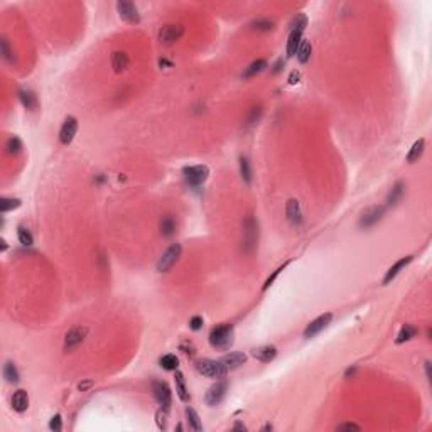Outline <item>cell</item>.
Instances as JSON below:
<instances>
[{"instance_id": "obj_1", "label": "cell", "mask_w": 432, "mask_h": 432, "mask_svg": "<svg viewBox=\"0 0 432 432\" xmlns=\"http://www.w3.org/2000/svg\"><path fill=\"white\" fill-rule=\"evenodd\" d=\"M233 341H235V329L232 324H219L210 332V345L216 349L225 351L233 345Z\"/></svg>"}, {"instance_id": "obj_2", "label": "cell", "mask_w": 432, "mask_h": 432, "mask_svg": "<svg viewBox=\"0 0 432 432\" xmlns=\"http://www.w3.org/2000/svg\"><path fill=\"white\" fill-rule=\"evenodd\" d=\"M196 370L199 371L203 377L208 378H225L226 373H228V368L223 365L221 360H210V358H203L198 360L194 363Z\"/></svg>"}, {"instance_id": "obj_3", "label": "cell", "mask_w": 432, "mask_h": 432, "mask_svg": "<svg viewBox=\"0 0 432 432\" xmlns=\"http://www.w3.org/2000/svg\"><path fill=\"white\" fill-rule=\"evenodd\" d=\"M243 250L247 253H252L258 242V223L252 215L247 216L245 225H243Z\"/></svg>"}, {"instance_id": "obj_4", "label": "cell", "mask_w": 432, "mask_h": 432, "mask_svg": "<svg viewBox=\"0 0 432 432\" xmlns=\"http://www.w3.org/2000/svg\"><path fill=\"white\" fill-rule=\"evenodd\" d=\"M385 211H387V206H383V204H380V206H370L360 216L358 226L361 230L371 228V226H375L377 223L382 221V218L385 216Z\"/></svg>"}, {"instance_id": "obj_5", "label": "cell", "mask_w": 432, "mask_h": 432, "mask_svg": "<svg viewBox=\"0 0 432 432\" xmlns=\"http://www.w3.org/2000/svg\"><path fill=\"white\" fill-rule=\"evenodd\" d=\"M181 253H183V247H181L179 243H172V245L169 247L164 253H162V257L159 258L157 270L159 272H169L176 265V262L179 260Z\"/></svg>"}, {"instance_id": "obj_6", "label": "cell", "mask_w": 432, "mask_h": 432, "mask_svg": "<svg viewBox=\"0 0 432 432\" xmlns=\"http://www.w3.org/2000/svg\"><path fill=\"white\" fill-rule=\"evenodd\" d=\"M183 174L189 186H201L210 176V169L208 166H189L183 169Z\"/></svg>"}, {"instance_id": "obj_7", "label": "cell", "mask_w": 432, "mask_h": 432, "mask_svg": "<svg viewBox=\"0 0 432 432\" xmlns=\"http://www.w3.org/2000/svg\"><path fill=\"white\" fill-rule=\"evenodd\" d=\"M86 334H88L86 326H74V328L69 329L65 338V351L68 353V351H73L74 348H78V346L84 341Z\"/></svg>"}, {"instance_id": "obj_8", "label": "cell", "mask_w": 432, "mask_h": 432, "mask_svg": "<svg viewBox=\"0 0 432 432\" xmlns=\"http://www.w3.org/2000/svg\"><path fill=\"white\" fill-rule=\"evenodd\" d=\"M116 10H118V16L122 20L129 24H139L140 22V14L139 9H137L135 3L132 2H127V0H120L116 3Z\"/></svg>"}, {"instance_id": "obj_9", "label": "cell", "mask_w": 432, "mask_h": 432, "mask_svg": "<svg viewBox=\"0 0 432 432\" xmlns=\"http://www.w3.org/2000/svg\"><path fill=\"white\" fill-rule=\"evenodd\" d=\"M226 390H228V382L226 380L216 382L215 385H211V387L208 388L206 395H204V400H206V403L210 407L218 405V403H221V400L225 399Z\"/></svg>"}, {"instance_id": "obj_10", "label": "cell", "mask_w": 432, "mask_h": 432, "mask_svg": "<svg viewBox=\"0 0 432 432\" xmlns=\"http://www.w3.org/2000/svg\"><path fill=\"white\" fill-rule=\"evenodd\" d=\"M152 394H154V399L157 400V403L161 407H167V409L171 407L172 394L166 382H154V383H152Z\"/></svg>"}, {"instance_id": "obj_11", "label": "cell", "mask_w": 432, "mask_h": 432, "mask_svg": "<svg viewBox=\"0 0 432 432\" xmlns=\"http://www.w3.org/2000/svg\"><path fill=\"white\" fill-rule=\"evenodd\" d=\"M184 34V27L181 24H167L159 31V41L164 44H174L176 41H179Z\"/></svg>"}, {"instance_id": "obj_12", "label": "cell", "mask_w": 432, "mask_h": 432, "mask_svg": "<svg viewBox=\"0 0 432 432\" xmlns=\"http://www.w3.org/2000/svg\"><path fill=\"white\" fill-rule=\"evenodd\" d=\"M332 321V314L331 313H326V314H321L319 317H316L314 321H311L309 324H307V328L304 329V338L311 339L314 338L316 334H319L321 331L328 326L329 323Z\"/></svg>"}, {"instance_id": "obj_13", "label": "cell", "mask_w": 432, "mask_h": 432, "mask_svg": "<svg viewBox=\"0 0 432 432\" xmlns=\"http://www.w3.org/2000/svg\"><path fill=\"white\" fill-rule=\"evenodd\" d=\"M76 132H78V120L74 118V116H68V118L63 122L61 130H59V142L63 145L71 144Z\"/></svg>"}, {"instance_id": "obj_14", "label": "cell", "mask_w": 432, "mask_h": 432, "mask_svg": "<svg viewBox=\"0 0 432 432\" xmlns=\"http://www.w3.org/2000/svg\"><path fill=\"white\" fill-rule=\"evenodd\" d=\"M302 33H304V27H294V29H290V34L287 39V48H285L289 58L296 56L297 49H299L300 42H302Z\"/></svg>"}, {"instance_id": "obj_15", "label": "cell", "mask_w": 432, "mask_h": 432, "mask_svg": "<svg viewBox=\"0 0 432 432\" xmlns=\"http://www.w3.org/2000/svg\"><path fill=\"white\" fill-rule=\"evenodd\" d=\"M412 260H414L412 255H407V257H403V258H400V260H397V262H395V265H392V267L387 270V274H385V277H383V284H385V285L390 284V282L394 281L397 275H399L400 272H402L403 268H405L407 265H409Z\"/></svg>"}, {"instance_id": "obj_16", "label": "cell", "mask_w": 432, "mask_h": 432, "mask_svg": "<svg viewBox=\"0 0 432 432\" xmlns=\"http://www.w3.org/2000/svg\"><path fill=\"white\" fill-rule=\"evenodd\" d=\"M285 215H287V219L292 225H300L302 223V211H300V204L297 199H289L287 204H285Z\"/></svg>"}, {"instance_id": "obj_17", "label": "cell", "mask_w": 432, "mask_h": 432, "mask_svg": "<svg viewBox=\"0 0 432 432\" xmlns=\"http://www.w3.org/2000/svg\"><path fill=\"white\" fill-rule=\"evenodd\" d=\"M252 356L262 363H270L277 356V348L275 346H260V348L252 349Z\"/></svg>"}, {"instance_id": "obj_18", "label": "cell", "mask_w": 432, "mask_h": 432, "mask_svg": "<svg viewBox=\"0 0 432 432\" xmlns=\"http://www.w3.org/2000/svg\"><path fill=\"white\" fill-rule=\"evenodd\" d=\"M221 361L228 370H236V368H240L243 363H245L247 356L243 355L242 351H233V353H228V355L223 356Z\"/></svg>"}, {"instance_id": "obj_19", "label": "cell", "mask_w": 432, "mask_h": 432, "mask_svg": "<svg viewBox=\"0 0 432 432\" xmlns=\"http://www.w3.org/2000/svg\"><path fill=\"white\" fill-rule=\"evenodd\" d=\"M129 56H127V52L123 51H116L112 54V68L115 73H123L127 68H129Z\"/></svg>"}, {"instance_id": "obj_20", "label": "cell", "mask_w": 432, "mask_h": 432, "mask_svg": "<svg viewBox=\"0 0 432 432\" xmlns=\"http://www.w3.org/2000/svg\"><path fill=\"white\" fill-rule=\"evenodd\" d=\"M159 228H161L162 236H172L176 233V228H178V221L172 215H164L161 218V223H159Z\"/></svg>"}, {"instance_id": "obj_21", "label": "cell", "mask_w": 432, "mask_h": 432, "mask_svg": "<svg viewBox=\"0 0 432 432\" xmlns=\"http://www.w3.org/2000/svg\"><path fill=\"white\" fill-rule=\"evenodd\" d=\"M12 407L16 412H26L29 409V395L26 390H17L12 397Z\"/></svg>"}, {"instance_id": "obj_22", "label": "cell", "mask_w": 432, "mask_h": 432, "mask_svg": "<svg viewBox=\"0 0 432 432\" xmlns=\"http://www.w3.org/2000/svg\"><path fill=\"white\" fill-rule=\"evenodd\" d=\"M174 378H176V394H178V397H179L181 400H183L184 403H187V402H189V399H191V395H189V392H187V388H186L184 375L181 373L179 370H176Z\"/></svg>"}, {"instance_id": "obj_23", "label": "cell", "mask_w": 432, "mask_h": 432, "mask_svg": "<svg viewBox=\"0 0 432 432\" xmlns=\"http://www.w3.org/2000/svg\"><path fill=\"white\" fill-rule=\"evenodd\" d=\"M403 194H405V184L403 183H397L394 187H392L390 194L387 198V206H397V204L402 201Z\"/></svg>"}, {"instance_id": "obj_24", "label": "cell", "mask_w": 432, "mask_h": 432, "mask_svg": "<svg viewBox=\"0 0 432 432\" xmlns=\"http://www.w3.org/2000/svg\"><path fill=\"white\" fill-rule=\"evenodd\" d=\"M424 149H426V140L419 139L415 144L412 145V149H410L409 154H407V162H409V164H414V162L419 161V159L422 157V154H424Z\"/></svg>"}, {"instance_id": "obj_25", "label": "cell", "mask_w": 432, "mask_h": 432, "mask_svg": "<svg viewBox=\"0 0 432 432\" xmlns=\"http://www.w3.org/2000/svg\"><path fill=\"white\" fill-rule=\"evenodd\" d=\"M19 100L22 101L24 107H26L27 110H31V112H34V110L37 108V98L31 90H20L19 91Z\"/></svg>"}, {"instance_id": "obj_26", "label": "cell", "mask_w": 432, "mask_h": 432, "mask_svg": "<svg viewBox=\"0 0 432 432\" xmlns=\"http://www.w3.org/2000/svg\"><path fill=\"white\" fill-rule=\"evenodd\" d=\"M265 68H267V61H265V59H257V61H253L252 65L243 71L242 76L245 78V80H249V78H253L257 76L258 73H262Z\"/></svg>"}, {"instance_id": "obj_27", "label": "cell", "mask_w": 432, "mask_h": 432, "mask_svg": "<svg viewBox=\"0 0 432 432\" xmlns=\"http://www.w3.org/2000/svg\"><path fill=\"white\" fill-rule=\"evenodd\" d=\"M311 52H313V46H311V42L306 41V39H302V42H300L299 49H297V52H296L299 63L306 65V63L311 59Z\"/></svg>"}, {"instance_id": "obj_28", "label": "cell", "mask_w": 432, "mask_h": 432, "mask_svg": "<svg viewBox=\"0 0 432 432\" xmlns=\"http://www.w3.org/2000/svg\"><path fill=\"white\" fill-rule=\"evenodd\" d=\"M417 332H419V331H417V328H414V326H410V324H403L402 329H400V332H399V336H397L395 343H397V345H402V343L412 339Z\"/></svg>"}, {"instance_id": "obj_29", "label": "cell", "mask_w": 432, "mask_h": 432, "mask_svg": "<svg viewBox=\"0 0 432 432\" xmlns=\"http://www.w3.org/2000/svg\"><path fill=\"white\" fill-rule=\"evenodd\" d=\"M186 417H187V424H189L191 429L196 431V432L203 431L201 419H199V415H198V412L193 409V407H187V409H186Z\"/></svg>"}, {"instance_id": "obj_30", "label": "cell", "mask_w": 432, "mask_h": 432, "mask_svg": "<svg viewBox=\"0 0 432 432\" xmlns=\"http://www.w3.org/2000/svg\"><path fill=\"white\" fill-rule=\"evenodd\" d=\"M3 377H5V380L9 383H17L19 382V370H17V366L12 361H7L5 366H3Z\"/></svg>"}, {"instance_id": "obj_31", "label": "cell", "mask_w": 432, "mask_h": 432, "mask_svg": "<svg viewBox=\"0 0 432 432\" xmlns=\"http://www.w3.org/2000/svg\"><path fill=\"white\" fill-rule=\"evenodd\" d=\"M240 174H242V179L247 184L252 183V166H250L249 157H245V155L240 157Z\"/></svg>"}, {"instance_id": "obj_32", "label": "cell", "mask_w": 432, "mask_h": 432, "mask_svg": "<svg viewBox=\"0 0 432 432\" xmlns=\"http://www.w3.org/2000/svg\"><path fill=\"white\" fill-rule=\"evenodd\" d=\"M159 363H161V366L164 368V370L176 371V370H178V366H179V358L176 355H171V353H169V355L162 356V358L159 360Z\"/></svg>"}, {"instance_id": "obj_33", "label": "cell", "mask_w": 432, "mask_h": 432, "mask_svg": "<svg viewBox=\"0 0 432 432\" xmlns=\"http://www.w3.org/2000/svg\"><path fill=\"white\" fill-rule=\"evenodd\" d=\"M5 150L9 155H17L22 152V140L19 137H10L5 144Z\"/></svg>"}, {"instance_id": "obj_34", "label": "cell", "mask_w": 432, "mask_h": 432, "mask_svg": "<svg viewBox=\"0 0 432 432\" xmlns=\"http://www.w3.org/2000/svg\"><path fill=\"white\" fill-rule=\"evenodd\" d=\"M19 206H20V199H17V198H2V199H0V211H2V213L12 211Z\"/></svg>"}, {"instance_id": "obj_35", "label": "cell", "mask_w": 432, "mask_h": 432, "mask_svg": "<svg viewBox=\"0 0 432 432\" xmlns=\"http://www.w3.org/2000/svg\"><path fill=\"white\" fill-rule=\"evenodd\" d=\"M17 236H19V242L22 243L24 247H31L34 243L33 233H31L26 226H19V228H17Z\"/></svg>"}, {"instance_id": "obj_36", "label": "cell", "mask_w": 432, "mask_h": 432, "mask_svg": "<svg viewBox=\"0 0 432 432\" xmlns=\"http://www.w3.org/2000/svg\"><path fill=\"white\" fill-rule=\"evenodd\" d=\"M252 27L255 31H260V33H268V31L274 29L275 24L272 22V20H268V19H258L252 24Z\"/></svg>"}, {"instance_id": "obj_37", "label": "cell", "mask_w": 432, "mask_h": 432, "mask_svg": "<svg viewBox=\"0 0 432 432\" xmlns=\"http://www.w3.org/2000/svg\"><path fill=\"white\" fill-rule=\"evenodd\" d=\"M260 116H262V107H253L252 110H250L249 115H247V120H245L247 123H245V125L247 127L255 125V123L260 120Z\"/></svg>"}, {"instance_id": "obj_38", "label": "cell", "mask_w": 432, "mask_h": 432, "mask_svg": "<svg viewBox=\"0 0 432 432\" xmlns=\"http://www.w3.org/2000/svg\"><path fill=\"white\" fill-rule=\"evenodd\" d=\"M167 415H169L167 407H161V409L157 410V414H155V417H157V426L161 427V429L167 427Z\"/></svg>"}, {"instance_id": "obj_39", "label": "cell", "mask_w": 432, "mask_h": 432, "mask_svg": "<svg viewBox=\"0 0 432 432\" xmlns=\"http://www.w3.org/2000/svg\"><path fill=\"white\" fill-rule=\"evenodd\" d=\"M289 264H290V262H285V264H284V265H281V267H279V268H277V270H274V274H272V275H270V277H268V279H267V281H265V284H264V287H262V290H267L268 287H270V285H272V284H274V281H275V279H277V277H279V274H281V272H282V270H284V268H285V267H287V265H289Z\"/></svg>"}, {"instance_id": "obj_40", "label": "cell", "mask_w": 432, "mask_h": 432, "mask_svg": "<svg viewBox=\"0 0 432 432\" xmlns=\"http://www.w3.org/2000/svg\"><path fill=\"white\" fill-rule=\"evenodd\" d=\"M0 44H2V58L5 59V61H12V49H10L9 41L3 37Z\"/></svg>"}, {"instance_id": "obj_41", "label": "cell", "mask_w": 432, "mask_h": 432, "mask_svg": "<svg viewBox=\"0 0 432 432\" xmlns=\"http://www.w3.org/2000/svg\"><path fill=\"white\" fill-rule=\"evenodd\" d=\"M49 429L51 431H56L59 432L63 429V422H61V415H54L51 419V422H49Z\"/></svg>"}, {"instance_id": "obj_42", "label": "cell", "mask_w": 432, "mask_h": 432, "mask_svg": "<svg viewBox=\"0 0 432 432\" xmlns=\"http://www.w3.org/2000/svg\"><path fill=\"white\" fill-rule=\"evenodd\" d=\"M189 328L193 329V331H199V329L203 328V317H201V316H194V317H191V321H189Z\"/></svg>"}, {"instance_id": "obj_43", "label": "cell", "mask_w": 432, "mask_h": 432, "mask_svg": "<svg viewBox=\"0 0 432 432\" xmlns=\"http://www.w3.org/2000/svg\"><path fill=\"white\" fill-rule=\"evenodd\" d=\"M336 429L338 431H361V427L356 426V424L348 422V424H341V426H338Z\"/></svg>"}, {"instance_id": "obj_44", "label": "cell", "mask_w": 432, "mask_h": 432, "mask_svg": "<svg viewBox=\"0 0 432 432\" xmlns=\"http://www.w3.org/2000/svg\"><path fill=\"white\" fill-rule=\"evenodd\" d=\"M93 385H95V383H93V382H91V380H86V382H81V383L78 385V388H80L81 392H86L88 388H91V387H93Z\"/></svg>"}, {"instance_id": "obj_45", "label": "cell", "mask_w": 432, "mask_h": 432, "mask_svg": "<svg viewBox=\"0 0 432 432\" xmlns=\"http://www.w3.org/2000/svg\"><path fill=\"white\" fill-rule=\"evenodd\" d=\"M299 80H300V74H299V71H292V73H290V76H289V83H290V84H296V83H299Z\"/></svg>"}, {"instance_id": "obj_46", "label": "cell", "mask_w": 432, "mask_h": 432, "mask_svg": "<svg viewBox=\"0 0 432 432\" xmlns=\"http://www.w3.org/2000/svg\"><path fill=\"white\" fill-rule=\"evenodd\" d=\"M426 375H427V380H432V377H431V363L429 361H426Z\"/></svg>"}, {"instance_id": "obj_47", "label": "cell", "mask_w": 432, "mask_h": 432, "mask_svg": "<svg viewBox=\"0 0 432 432\" xmlns=\"http://www.w3.org/2000/svg\"><path fill=\"white\" fill-rule=\"evenodd\" d=\"M233 431H243V432H245V431H247V427L243 426L242 422H236V424H235V427H233Z\"/></svg>"}, {"instance_id": "obj_48", "label": "cell", "mask_w": 432, "mask_h": 432, "mask_svg": "<svg viewBox=\"0 0 432 432\" xmlns=\"http://www.w3.org/2000/svg\"><path fill=\"white\" fill-rule=\"evenodd\" d=\"M262 431H272V426H265V427H264V429H262Z\"/></svg>"}]
</instances>
